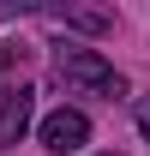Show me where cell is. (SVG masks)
Returning <instances> with one entry per match:
<instances>
[{"mask_svg":"<svg viewBox=\"0 0 150 156\" xmlns=\"http://www.w3.org/2000/svg\"><path fill=\"white\" fill-rule=\"evenodd\" d=\"M138 126H144V132H150V108H138Z\"/></svg>","mask_w":150,"mask_h":156,"instance_id":"obj_5","label":"cell"},{"mask_svg":"<svg viewBox=\"0 0 150 156\" xmlns=\"http://www.w3.org/2000/svg\"><path fill=\"white\" fill-rule=\"evenodd\" d=\"M30 114H36V90L30 84H0V150H12L30 132Z\"/></svg>","mask_w":150,"mask_h":156,"instance_id":"obj_3","label":"cell"},{"mask_svg":"<svg viewBox=\"0 0 150 156\" xmlns=\"http://www.w3.org/2000/svg\"><path fill=\"white\" fill-rule=\"evenodd\" d=\"M36 138H42V150H54V156H78L90 144V120L78 114V108H54V114L36 126Z\"/></svg>","mask_w":150,"mask_h":156,"instance_id":"obj_2","label":"cell"},{"mask_svg":"<svg viewBox=\"0 0 150 156\" xmlns=\"http://www.w3.org/2000/svg\"><path fill=\"white\" fill-rule=\"evenodd\" d=\"M24 60H30V48H24V42H6V48H0V78H6V72H18Z\"/></svg>","mask_w":150,"mask_h":156,"instance_id":"obj_4","label":"cell"},{"mask_svg":"<svg viewBox=\"0 0 150 156\" xmlns=\"http://www.w3.org/2000/svg\"><path fill=\"white\" fill-rule=\"evenodd\" d=\"M108 156H120V150H108Z\"/></svg>","mask_w":150,"mask_h":156,"instance_id":"obj_6","label":"cell"},{"mask_svg":"<svg viewBox=\"0 0 150 156\" xmlns=\"http://www.w3.org/2000/svg\"><path fill=\"white\" fill-rule=\"evenodd\" d=\"M54 78L66 90H78V96H108V102L126 96V78L114 72L96 48H78V42H60L54 48Z\"/></svg>","mask_w":150,"mask_h":156,"instance_id":"obj_1","label":"cell"}]
</instances>
